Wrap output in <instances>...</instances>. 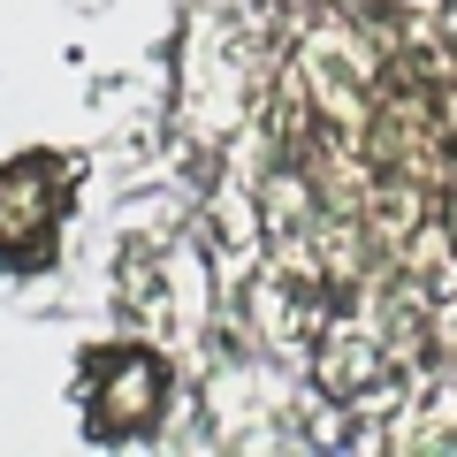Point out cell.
I'll return each instance as SVG.
<instances>
[{
	"instance_id": "cell-1",
	"label": "cell",
	"mask_w": 457,
	"mask_h": 457,
	"mask_svg": "<svg viewBox=\"0 0 457 457\" xmlns=\"http://www.w3.org/2000/svg\"><path fill=\"white\" fill-rule=\"evenodd\" d=\"M69 183H77V161H62V153H23V161L0 168V267L38 275L54 260Z\"/></svg>"
},
{
	"instance_id": "cell-2",
	"label": "cell",
	"mask_w": 457,
	"mask_h": 457,
	"mask_svg": "<svg viewBox=\"0 0 457 457\" xmlns=\"http://www.w3.org/2000/svg\"><path fill=\"white\" fill-rule=\"evenodd\" d=\"M161 411H168V359L137 351V343L84 359V427H92V442H137L161 427Z\"/></svg>"
}]
</instances>
